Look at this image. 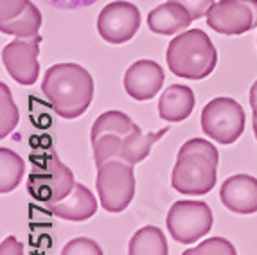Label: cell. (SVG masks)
Wrapping results in <instances>:
<instances>
[{"label": "cell", "mask_w": 257, "mask_h": 255, "mask_svg": "<svg viewBox=\"0 0 257 255\" xmlns=\"http://www.w3.org/2000/svg\"><path fill=\"white\" fill-rule=\"evenodd\" d=\"M182 255H237L236 248L230 241L223 237H209L198 246L189 248Z\"/></svg>", "instance_id": "20"}, {"label": "cell", "mask_w": 257, "mask_h": 255, "mask_svg": "<svg viewBox=\"0 0 257 255\" xmlns=\"http://www.w3.org/2000/svg\"><path fill=\"white\" fill-rule=\"evenodd\" d=\"M42 94L63 119H77L94 99V77L77 63H58L47 68Z\"/></svg>", "instance_id": "1"}, {"label": "cell", "mask_w": 257, "mask_h": 255, "mask_svg": "<svg viewBox=\"0 0 257 255\" xmlns=\"http://www.w3.org/2000/svg\"><path fill=\"white\" fill-rule=\"evenodd\" d=\"M202 130L219 144H234L244 130V111L241 104L232 97L209 101L202 111Z\"/></svg>", "instance_id": "7"}, {"label": "cell", "mask_w": 257, "mask_h": 255, "mask_svg": "<svg viewBox=\"0 0 257 255\" xmlns=\"http://www.w3.org/2000/svg\"><path fill=\"white\" fill-rule=\"evenodd\" d=\"M35 8L31 0H0V27L26 17Z\"/></svg>", "instance_id": "21"}, {"label": "cell", "mask_w": 257, "mask_h": 255, "mask_svg": "<svg viewBox=\"0 0 257 255\" xmlns=\"http://www.w3.org/2000/svg\"><path fill=\"white\" fill-rule=\"evenodd\" d=\"M0 137L6 139L18 124V108L15 106L11 90L6 83H0Z\"/></svg>", "instance_id": "19"}, {"label": "cell", "mask_w": 257, "mask_h": 255, "mask_svg": "<svg viewBox=\"0 0 257 255\" xmlns=\"http://www.w3.org/2000/svg\"><path fill=\"white\" fill-rule=\"evenodd\" d=\"M141 27V11L126 0H115L104 6L97 18V33L111 45L126 43L137 34Z\"/></svg>", "instance_id": "10"}, {"label": "cell", "mask_w": 257, "mask_h": 255, "mask_svg": "<svg viewBox=\"0 0 257 255\" xmlns=\"http://www.w3.org/2000/svg\"><path fill=\"white\" fill-rule=\"evenodd\" d=\"M97 187L101 207L108 212H122L132 203L137 182L133 175V166L122 160H108L97 167Z\"/></svg>", "instance_id": "6"}, {"label": "cell", "mask_w": 257, "mask_h": 255, "mask_svg": "<svg viewBox=\"0 0 257 255\" xmlns=\"http://www.w3.org/2000/svg\"><path fill=\"white\" fill-rule=\"evenodd\" d=\"M196 97L194 92L185 85H171L162 92L159 99L160 119L167 122H182L193 113Z\"/></svg>", "instance_id": "16"}, {"label": "cell", "mask_w": 257, "mask_h": 255, "mask_svg": "<svg viewBox=\"0 0 257 255\" xmlns=\"http://www.w3.org/2000/svg\"><path fill=\"white\" fill-rule=\"evenodd\" d=\"M219 200L236 214L257 212V180L248 175H234L223 182Z\"/></svg>", "instance_id": "13"}, {"label": "cell", "mask_w": 257, "mask_h": 255, "mask_svg": "<svg viewBox=\"0 0 257 255\" xmlns=\"http://www.w3.org/2000/svg\"><path fill=\"white\" fill-rule=\"evenodd\" d=\"M128 255H169L166 235L157 226H142L130 239Z\"/></svg>", "instance_id": "17"}, {"label": "cell", "mask_w": 257, "mask_h": 255, "mask_svg": "<svg viewBox=\"0 0 257 255\" xmlns=\"http://www.w3.org/2000/svg\"><path fill=\"white\" fill-rule=\"evenodd\" d=\"M169 2H176V4L184 6L194 20L205 17L209 13V9L214 6V0H169Z\"/></svg>", "instance_id": "23"}, {"label": "cell", "mask_w": 257, "mask_h": 255, "mask_svg": "<svg viewBox=\"0 0 257 255\" xmlns=\"http://www.w3.org/2000/svg\"><path fill=\"white\" fill-rule=\"evenodd\" d=\"M61 255H104L101 246L90 237H77L69 241L61 250Z\"/></svg>", "instance_id": "22"}, {"label": "cell", "mask_w": 257, "mask_h": 255, "mask_svg": "<svg viewBox=\"0 0 257 255\" xmlns=\"http://www.w3.org/2000/svg\"><path fill=\"white\" fill-rule=\"evenodd\" d=\"M40 43H42L40 34L31 38L18 36L2 49V63L8 74L24 86L35 85L40 76Z\"/></svg>", "instance_id": "11"}, {"label": "cell", "mask_w": 257, "mask_h": 255, "mask_svg": "<svg viewBox=\"0 0 257 255\" xmlns=\"http://www.w3.org/2000/svg\"><path fill=\"white\" fill-rule=\"evenodd\" d=\"M166 61L175 76L200 81L209 77L216 68L218 52L209 34L202 29H191L171 40L167 45Z\"/></svg>", "instance_id": "3"}, {"label": "cell", "mask_w": 257, "mask_h": 255, "mask_svg": "<svg viewBox=\"0 0 257 255\" xmlns=\"http://www.w3.org/2000/svg\"><path fill=\"white\" fill-rule=\"evenodd\" d=\"M137 128V124L122 111L110 110L99 115L90 130L95 166H103L108 160H119L126 137L135 132Z\"/></svg>", "instance_id": "5"}, {"label": "cell", "mask_w": 257, "mask_h": 255, "mask_svg": "<svg viewBox=\"0 0 257 255\" xmlns=\"http://www.w3.org/2000/svg\"><path fill=\"white\" fill-rule=\"evenodd\" d=\"M76 180L72 171L60 160L54 149L38 155L27 176V192L45 205L58 203L72 192Z\"/></svg>", "instance_id": "4"}, {"label": "cell", "mask_w": 257, "mask_h": 255, "mask_svg": "<svg viewBox=\"0 0 257 255\" xmlns=\"http://www.w3.org/2000/svg\"><path fill=\"white\" fill-rule=\"evenodd\" d=\"M219 153L205 139H191L180 148L173 167L171 185L187 196H203L216 185Z\"/></svg>", "instance_id": "2"}, {"label": "cell", "mask_w": 257, "mask_h": 255, "mask_svg": "<svg viewBox=\"0 0 257 255\" xmlns=\"http://www.w3.org/2000/svg\"><path fill=\"white\" fill-rule=\"evenodd\" d=\"M193 20L194 18L191 17V13L184 6L167 0L166 4H160L159 8L150 11V15H148V27L155 34L171 36V34L182 33L184 29H187Z\"/></svg>", "instance_id": "15"}, {"label": "cell", "mask_w": 257, "mask_h": 255, "mask_svg": "<svg viewBox=\"0 0 257 255\" xmlns=\"http://www.w3.org/2000/svg\"><path fill=\"white\" fill-rule=\"evenodd\" d=\"M45 2L51 4L52 8L65 9V11H74V9L90 8L92 4L97 2V0H45Z\"/></svg>", "instance_id": "24"}, {"label": "cell", "mask_w": 257, "mask_h": 255, "mask_svg": "<svg viewBox=\"0 0 257 255\" xmlns=\"http://www.w3.org/2000/svg\"><path fill=\"white\" fill-rule=\"evenodd\" d=\"M250 108H252V115H253V120H257V79L253 81L252 88H250Z\"/></svg>", "instance_id": "26"}, {"label": "cell", "mask_w": 257, "mask_h": 255, "mask_svg": "<svg viewBox=\"0 0 257 255\" xmlns=\"http://www.w3.org/2000/svg\"><path fill=\"white\" fill-rule=\"evenodd\" d=\"M212 210L203 201H176L167 212V230L176 242L193 244L212 228Z\"/></svg>", "instance_id": "8"}, {"label": "cell", "mask_w": 257, "mask_h": 255, "mask_svg": "<svg viewBox=\"0 0 257 255\" xmlns=\"http://www.w3.org/2000/svg\"><path fill=\"white\" fill-rule=\"evenodd\" d=\"M97 200L92 191H88L83 183H76L69 196H65L58 203L49 205L54 216L67 221H86L97 212Z\"/></svg>", "instance_id": "14"}, {"label": "cell", "mask_w": 257, "mask_h": 255, "mask_svg": "<svg viewBox=\"0 0 257 255\" xmlns=\"http://www.w3.org/2000/svg\"><path fill=\"white\" fill-rule=\"evenodd\" d=\"M164 70L157 61L139 60L124 74V90L130 97L137 101H150L162 90Z\"/></svg>", "instance_id": "12"}, {"label": "cell", "mask_w": 257, "mask_h": 255, "mask_svg": "<svg viewBox=\"0 0 257 255\" xmlns=\"http://www.w3.org/2000/svg\"><path fill=\"white\" fill-rule=\"evenodd\" d=\"M26 164L20 155L8 148H0V192L8 194L18 187L24 176Z\"/></svg>", "instance_id": "18"}, {"label": "cell", "mask_w": 257, "mask_h": 255, "mask_svg": "<svg viewBox=\"0 0 257 255\" xmlns=\"http://www.w3.org/2000/svg\"><path fill=\"white\" fill-rule=\"evenodd\" d=\"M207 24L225 36H239L257 27V0H219L207 13Z\"/></svg>", "instance_id": "9"}, {"label": "cell", "mask_w": 257, "mask_h": 255, "mask_svg": "<svg viewBox=\"0 0 257 255\" xmlns=\"http://www.w3.org/2000/svg\"><path fill=\"white\" fill-rule=\"evenodd\" d=\"M0 255H24V246L17 237L9 235L0 244Z\"/></svg>", "instance_id": "25"}, {"label": "cell", "mask_w": 257, "mask_h": 255, "mask_svg": "<svg viewBox=\"0 0 257 255\" xmlns=\"http://www.w3.org/2000/svg\"><path fill=\"white\" fill-rule=\"evenodd\" d=\"M253 133H255V139H257V120H253Z\"/></svg>", "instance_id": "27"}]
</instances>
